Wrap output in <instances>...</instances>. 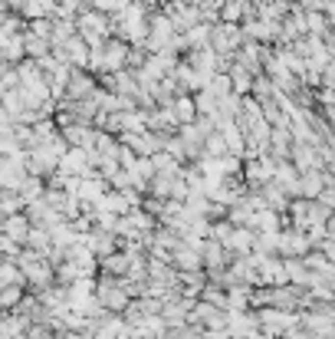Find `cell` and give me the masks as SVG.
Returning a JSON list of instances; mask_svg holds the SVG:
<instances>
[{
    "label": "cell",
    "instance_id": "obj_1",
    "mask_svg": "<svg viewBox=\"0 0 335 339\" xmlns=\"http://www.w3.org/2000/svg\"><path fill=\"white\" fill-rule=\"evenodd\" d=\"M240 13H243V7H240V3H230L227 10H224V17H227V20H237Z\"/></svg>",
    "mask_w": 335,
    "mask_h": 339
}]
</instances>
